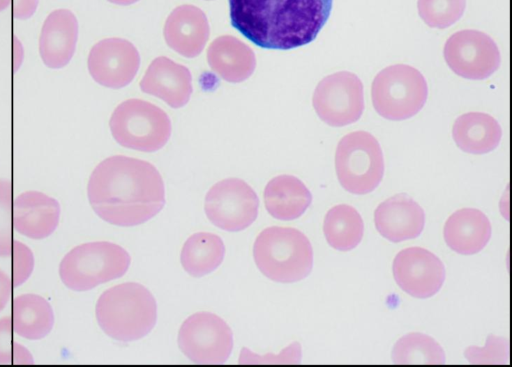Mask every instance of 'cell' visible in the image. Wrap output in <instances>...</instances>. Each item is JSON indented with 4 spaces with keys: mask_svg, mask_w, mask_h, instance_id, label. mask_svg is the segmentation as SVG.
Masks as SVG:
<instances>
[{
    "mask_svg": "<svg viewBox=\"0 0 512 367\" xmlns=\"http://www.w3.org/2000/svg\"><path fill=\"white\" fill-rule=\"evenodd\" d=\"M87 195L101 219L123 227L148 221L165 204L164 182L155 166L123 155L108 157L95 167Z\"/></svg>",
    "mask_w": 512,
    "mask_h": 367,
    "instance_id": "obj_1",
    "label": "cell"
},
{
    "mask_svg": "<svg viewBox=\"0 0 512 367\" xmlns=\"http://www.w3.org/2000/svg\"><path fill=\"white\" fill-rule=\"evenodd\" d=\"M234 29L256 46L289 50L312 42L333 0H228Z\"/></svg>",
    "mask_w": 512,
    "mask_h": 367,
    "instance_id": "obj_2",
    "label": "cell"
},
{
    "mask_svg": "<svg viewBox=\"0 0 512 367\" xmlns=\"http://www.w3.org/2000/svg\"><path fill=\"white\" fill-rule=\"evenodd\" d=\"M95 312L104 333L121 342L146 336L157 320L156 300L147 288L136 282L118 284L104 291Z\"/></svg>",
    "mask_w": 512,
    "mask_h": 367,
    "instance_id": "obj_3",
    "label": "cell"
},
{
    "mask_svg": "<svg viewBox=\"0 0 512 367\" xmlns=\"http://www.w3.org/2000/svg\"><path fill=\"white\" fill-rule=\"evenodd\" d=\"M253 256L260 272L280 283L304 279L313 266V250L309 239L292 227L265 228L255 239Z\"/></svg>",
    "mask_w": 512,
    "mask_h": 367,
    "instance_id": "obj_4",
    "label": "cell"
},
{
    "mask_svg": "<svg viewBox=\"0 0 512 367\" xmlns=\"http://www.w3.org/2000/svg\"><path fill=\"white\" fill-rule=\"evenodd\" d=\"M129 253L108 241L88 242L74 247L61 260L59 275L74 291H87L123 276L129 266Z\"/></svg>",
    "mask_w": 512,
    "mask_h": 367,
    "instance_id": "obj_5",
    "label": "cell"
},
{
    "mask_svg": "<svg viewBox=\"0 0 512 367\" xmlns=\"http://www.w3.org/2000/svg\"><path fill=\"white\" fill-rule=\"evenodd\" d=\"M428 87L417 69L396 64L382 69L371 86V99L376 112L383 118L401 121L416 115L424 106Z\"/></svg>",
    "mask_w": 512,
    "mask_h": 367,
    "instance_id": "obj_6",
    "label": "cell"
},
{
    "mask_svg": "<svg viewBox=\"0 0 512 367\" xmlns=\"http://www.w3.org/2000/svg\"><path fill=\"white\" fill-rule=\"evenodd\" d=\"M109 126L118 144L142 152L161 149L171 135L168 115L155 104L141 99L120 103L111 115Z\"/></svg>",
    "mask_w": 512,
    "mask_h": 367,
    "instance_id": "obj_7",
    "label": "cell"
},
{
    "mask_svg": "<svg viewBox=\"0 0 512 367\" xmlns=\"http://www.w3.org/2000/svg\"><path fill=\"white\" fill-rule=\"evenodd\" d=\"M339 183L352 194L364 195L380 184L384 158L377 139L366 131H355L339 141L335 153Z\"/></svg>",
    "mask_w": 512,
    "mask_h": 367,
    "instance_id": "obj_8",
    "label": "cell"
},
{
    "mask_svg": "<svg viewBox=\"0 0 512 367\" xmlns=\"http://www.w3.org/2000/svg\"><path fill=\"white\" fill-rule=\"evenodd\" d=\"M178 345L192 362L223 364L233 348V333L228 324L211 312H197L181 325Z\"/></svg>",
    "mask_w": 512,
    "mask_h": 367,
    "instance_id": "obj_9",
    "label": "cell"
},
{
    "mask_svg": "<svg viewBox=\"0 0 512 367\" xmlns=\"http://www.w3.org/2000/svg\"><path fill=\"white\" fill-rule=\"evenodd\" d=\"M312 103L324 123L333 127L352 124L364 111L363 84L354 73H333L318 83Z\"/></svg>",
    "mask_w": 512,
    "mask_h": 367,
    "instance_id": "obj_10",
    "label": "cell"
},
{
    "mask_svg": "<svg viewBox=\"0 0 512 367\" xmlns=\"http://www.w3.org/2000/svg\"><path fill=\"white\" fill-rule=\"evenodd\" d=\"M259 199L244 180L227 178L212 186L205 197V213L215 226L229 232L249 227L257 218Z\"/></svg>",
    "mask_w": 512,
    "mask_h": 367,
    "instance_id": "obj_11",
    "label": "cell"
},
{
    "mask_svg": "<svg viewBox=\"0 0 512 367\" xmlns=\"http://www.w3.org/2000/svg\"><path fill=\"white\" fill-rule=\"evenodd\" d=\"M449 68L458 76L482 80L500 66L501 56L494 40L478 30H461L452 34L443 50Z\"/></svg>",
    "mask_w": 512,
    "mask_h": 367,
    "instance_id": "obj_12",
    "label": "cell"
},
{
    "mask_svg": "<svg viewBox=\"0 0 512 367\" xmlns=\"http://www.w3.org/2000/svg\"><path fill=\"white\" fill-rule=\"evenodd\" d=\"M87 65L91 77L98 84L119 89L135 78L140 66V55L128 40L106 38L91 48Z\"/></svg>",
    "mask_w": 512,
    "mask_h": 367,
    "instance_id": "obj_13",
    "label": "cell"
},
{
    "mask_svg": "<svg viewBox=\"0 0 512 367\" xmlns=\"http://www.w3.org/2000/svg\"><path fill=\"white\" fill-rule=\"evenodd\" d=\"M392 270L398 286L412 297L421 299L436 294L446 275L442 261L421 247H409L398 252Z\"/></svg>",
    "mask_w": 512,
    "mask_h": 367,
    "instance_id": "obj_14",
    "label": "cell"
},
{
    "mask_svg": "<svg viewBox=\"0 0 512 367\" xmlns=\"http://www.w3.org/2000/svg\"><path fill=\"white\" fill-rule=\"evenodd\" d=\"M377 231L398 243L418 237L423 231L425 214L421 206L405 193L396 194L378 205L374 212Z\"/></svg>",
    "mask_w": 512,
    "mask_h": 367,
    "instance_id": "obj_15",
    "label": "cell"
},
{
    "mask_svg": "<svg viewBox=\"0 0 512 367\" xmlns=\"http://www.w3.org/2000/svg\"><path fill=\"white\" fill-rule=\"evenodd\" d=\"M140 88L144 93L156 96L172 108L183 107L192 94V76L184 65L160 56L148 66Z\"/></svg>",
    "mask_w": 512,
    "mask_h": 367,
    "instance_id": "obj_16",
    "label": "cell"
},
{
    "mask_svg": "<svg viewBox=\"0 0 512 367\" xmlns=\"http://www.w3.org/2000/svg\"><path fill=\"white\" fill-rule=\"evenodd\" d=\"M78 38V21L68 9H57L45 19L39 38L43 63L52 69L66 66L72 59Z\"/></svg>",
    "mask_w": 512,
    "mask_h": 367,
    "instance_id": "obj_17",
    "label": "cell"
},
{
    "mask_svg": "<svg viewBox=\"0 0 512 367\" xmlns=\"http://www.w3.org/2000/svg\"><path fill=\"white\" fill-rule=\"evenodd\" d=\"M59 218L58 201L42 192H24L13 202V225L26 237L40 240L50 236Z\"/></svg>",
    "mask_w": 512,
    "mask_h": 367,
    "instance_id": "obj_18",
    "label": "cell"
},
{
    "mask_svg": "<svg viewBox=\"0 0 512 367\" xmlns=\"http://www.w3.org/2000/svg\"><path fill=\"white\" fill-rule=\"evenodd\" d=\"M167 45L178 54L194 58L204 49L209 38V25L205 14L191 5L176 8L164 27Z\"/></svg>",
    "mask_w": 512,
    "mask_h": 367,
    "instance_id": "obj_19",
    "label": "cell"
},
{
    "mask_svg": "<svg viewBox=\"0 0 512 367\" xmlns=\"http://www.w3.org/2000/svg\"><path fill=\"white\" fill-rule=\"evenodd\" d=\"M443 235L451 250L462 255H472L487 245L491 237V224L482 211L463 208L447 219Z\"/></svg>",
    "mask_w": 512,
    "mask_h": 367,
    "instance_id": "obj_20",
    "label": "cell"
},
{
    "mask_svg": "<svg viewBox=\"0 0 512 367\" xmlns=\"http://www.w3.org/2000/svg\"><path fill=\"white\" fill-rule=\"evenodd\" d=\"M207 62L212 71L230 83L246 80L256 67L253 50L230 35L220 36L209 45Z\"/></svg>",
    "mask_w": 512,
    "mask_h": 367,
    "instance_id": "obj_21",
    "label": "cell"
},
{
    "mask_svg": "<svg viewBox=\"0 0 512 367\" xmlns=\"http://www.w3.org/2000/svg\"><path fill=\"white\" fill-rule=\"evenodd\" d=\"M263 197L268 213L284 221L299 218L312 202L309 189L292 175H279L271 179L264 189Z\"/></svg>",
    "mask_w": 512,
    "mask_h": 367,
    "instance_id": "obj_22",
    "label": "cell"
},
{
    "mask_svg": "<svg viewBox=\"0 0 512 367\" xmlns=\"http://www.w3.org/2000/svg\"><path fill=\"white\" fill-rule=\"evenodd\" d=\"M452 136L462 151L479 155L486 154L499 145L502 129L489 114L469 112L455 120Z\"/></svg>",
    "mask_w": 512,
    "mask_h": 367,
    "instance_id": "obj_23",
    "label": "cell"
},
{
    "mask_svg": "<svg viewBox=\"0 0 512 367\" xmlns=\"http://www.w3.org/2000/svg\"><path fill=\"white\" fill-rule=\"evenodd\" d=\"M10 318L13 331L29 340L44 338L54 324L51 305L36 294H23L14 298Z\"/></svg>",
    "mask_w": 512,
    "mask_h": 367,
    "instance_id": "obj_24",
    "label": "cell"
},
{
    "mask_svg": "<svg viewBox=\"0 0 512 367\" xmlns=\"http://www.w3.org/2000/svg\"><path fill=\"white\" fill-rule=\"evenodd\" d=\"M225 245L220 236L209 232L191 235L181 250V264L193 277L213 272L223 261Z\"/></svg>",
    "mask_w": 512,
    "mask_h": 367,
    "instance_id": "obj_25",
    "label": "cell"
},
{
    "mask_svg": "<svg viewBox=\"0 0 512 367\" xmlns=\"http://www.w3.org/2000/svg\"><path fill=\"white\" fill-rule=\"evenodd\" d=\"M323 232L332 248L339 251L352 250L363 237L364 224L362 217L350 205H336L325 215Z\"/></svg>",
    "mask_w": 512,
    "mask_h": 367,
    "instance_id": "obj_26",
    "label": "cell"
},
{
    "mask_svg": "<svg viewBox=\"0 0 512 367\" xmlns=\"http://www.w3.org/2000/svg\"><path fill=\"white\" fill-rule=\"evenodd\" d=\"M392 361L395 364H444L445 353L432 337L412 332L395 343Z\"/></svg>",
    "mask_w": 512,
    "mask_h": 367,
    "instance_id": "obj_27",
    "label": "cell"
},
{
    "mask_svg": "<svg viewBox=\"0 0 512 367\" xmlns=\"http://www.w3.org/2000/svg\"><path fill=\"white\" fill-rule=\"evenodd\" d=\"M417 5L421 19L429 27L444 29L461 18L466 0H418Z\"/></svg>",
    "mask_w": 512,
    "mask_h": 367,
    "instance_id": "obj_28",
    "label": "cell"
},
{
    "mask_svg": "<svg viewBox=\"0 0 512 367\" xmlns=\"http://www.w3.org/2000/svg\"><path fill=\"white\" fill-rule=\"evenodd\" d=\"M13 192L11 181L0 179V256H10L13 244Z\"/></svg>",
    "mask_w": 512,
    "mask_h": 367,
    "instance_id": "obj_29",
    "label": "cell"
},
{
    "mask_svg": "<svg viewBox=\"0 0 512 367\" xmlns=\"http://www.w3.org/2000/svg\"><path fill=\"white\" fill-rule=\"evenodd\" d=\"M464 356L472 364H508V340L489 335L484 347L470 346L465 350Z\"/></svg>",
    "mask_w": 512,
    "mask_h": 367,
    "instance_id": "obj_30",
    "label": "cell"
},
{
    "mask_svg": "<svg viewBox=\"0 0 512 367\" xmlns=\"http://www.w3.org/2000/svg\"><path fill=\"white\" fill-rule=\"evenodd\" d=\"M29 351L13 339L10 317L0 319V364H32Z\"/></svg>",
    "mask_w": 512,
    "mask_h": 367,
    "instance_id": "obj_31",
    "label": "cell"
},
{
    "mask_svg": "<svg viewBox=\"0 0 512 367\" xmlns=\"http://www.w3.org/2000/svg\"><path fill=\"white\" fill-rule=\"evenodd\" d=\"M11 279L13 287L23 284L34 268L32 251L20 241L14 240L11 249Z\"/></svg>",
    "mask_w": 512,
    "mask_h": 367,
    "instance_id": "obj_32",
    "label": "cell"
},
{
    "mask_svg": "<svg viewBox=\"0 0 512 367\" xmlns=\"http://www.w3.org/2000/svg\"><path fill=\"white\" fill-rule=\"evenodd\" d=\"M39 0H12V12L16 19L30 18L36 11Z\"/></svg>",
    "mask_w": 512,
    "mask_h": 367,
    "instance_id": "obj_33",
    "label": "cell"
},
{
    "mask_svg": "<svg viewBox=\"0 0 512 367\" xmlns=\"http://www.w3.org/2000/svg\"><path fill=\"white\" fill-rule=\"evenodd\" d=\"M12 289L13 284L11 277L0 270V311H2L9 302Z\"/></svg>",
    "mask_w": 512,
    "mask_h": 367,
    "instance_id": "obj_34",
    "label": "cell"
},
{
    "mask_svg": "<svg viewBox=\"0 0 512 367\" xmlns=\"http://www.w3.org/2000/svg\"><path fill=\"white\" fill-rule=\"evenodd\" d=\"M108 1L115 3V4H119V5H128V4L134 3L138 0H108Z\"/></svg>",
    "mask_w": 512,
    "mask_h": 367,
    "instance_id": "obj_35",
    "label": "cell"
},
{
    "mask_svg": "<svg viewBox=\"0 0 512 367\" xmlns=\"http://www.w3.org/2000/svg\"><path fill=\"white\" fill-rule=\"evenodd\" d=\"M12 0H0V11L5 10L10 4Z\"/></svg>",
    "mask_w": 512,
    "mask_h": 367,
    "instance_id": "obj_36",
    "label": "cell"
}]
</instances>
